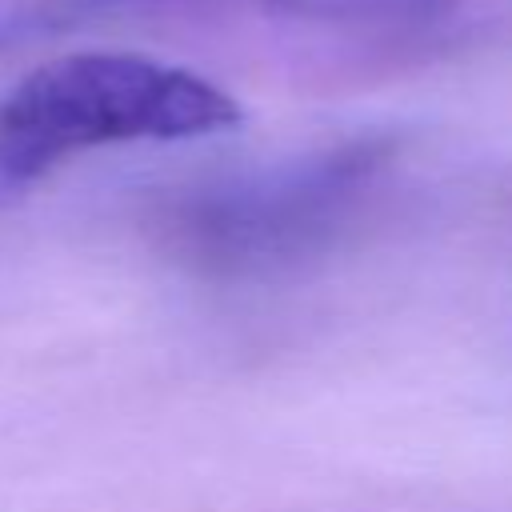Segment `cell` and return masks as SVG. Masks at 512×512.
<instances>
[{"label":"cell","mask_w":512,"mask_h":512,"mask_svg":"<svg viewBox=\"0 0 512 512\" xmlns=\"http://www.w3.org/2000/svg\"><path fill=\"white\" fill-rule=\"evenodd\" d=\"M240 124V104L200 72L136 52H72L32 68L0 100V184L136 140H192Z\"/></svg>","instance_id":"cell-1"},{"label":"cell","mask_w":512,"mask_h":512,"mask_svg":"<svg viewBox=\"0 0 512 512\" xmlns=\"http://www.w3.org/2000/svg\"><path fill=\"white\" fill-rule=\"evenodd\" d=\"M392 148L344 140L176 200L168 244L216 276H264L328 252L376 196Z\"/></svg>","instance_id":"cell-2"},{"label":"cell","mask_w":512,"mask_h":512,"mask_svg":"<svg viewBox=\"0 0 512 512\" xmlns=\"http://www.w3.org/2000/svg\"><path fill=\"white\" fill-rule=\"evenodd\" d=\"M116 0H0V52L52 36Z\"/></svg>","instance_id":"cell-3"},{"label":"cell","mask_w":512,"mask_h":512,"mask_svg":"<svg viewBox=\"0 0 512 512\" xmlns=\"http://www.w3.org/2000/svg\"><path fill=\"white\" fill-rule=\"evenodd\" d=\"M292 12H416L436 0H264Z\"/></svg>","instance_id":"cell-4"}]
</instances>
